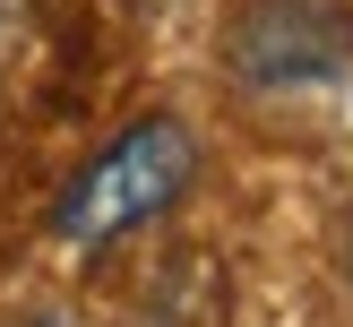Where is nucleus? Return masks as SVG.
Returning <instances> with one entry per match:
<instances>
[{
    "instance_id": "nucleus-3",
    "label": "nucleus",
    "mask_w": 353,
    "mask_h": 327,
    "mask_svg": "<svg viewBox=\"0 0 353 327\" xmlns=\"http://www.w3.org/2000/svg\"><path fill=\"white\" fill-rule=\"evenodd\" d=\"M26 52H34V0H0V103L17 95Z\"/></svg>"
},
{
    "instance_id": "nucleus-4",
    "label": "nucleus",
    "mask_w": 353,
    "mask_h": 327,
    "mask_svg": "<svg viewBox=\"0 0 353 327\" xmlns=\"http://www.w3.org/2000/svg\"><path fill=\"white\" fill-rule=\"evenodd\" d=\"M9 327H69V319H52V310H34V319H9Z\"/></svg>"
},
{
    "instance_id": "nucleus-1",
    "label": "nucleus",
    "mask_w": 353,
    "mask_h": 327,
    "mask_svg": "<svg viewBox=\"0 0 353 327\" xmlns=\"http://www.w3.org/2000/svg\"><path fill=\"white\" fill-rule=\"evenodd\" d=\"M190 181H199V138H190V120L147 112V120H130L121 138H103V147L78 164V181H69L61 207H52V233H61L69 250L130 241L138 224H155Z\"/></svg>"
},
{
    "instance_id": "nucleus-2",
    "label": "nucleus",
    "mask_w": 353,
    "mask_h": 327,
    "mask_svg": "<svg viewBox=\"0 0 353 327\" xmlns=\"http://www.w3.org/2000/svg\"><path fill=\"white\" fill-rule=\"evenodd\" d=\"M224 69L250 95H319L353 78V9L345 0H241L224 26Z\"/></svg>"
}]
</instances>
